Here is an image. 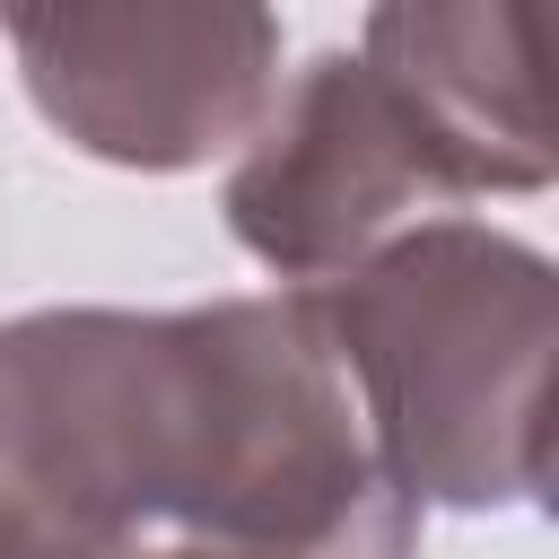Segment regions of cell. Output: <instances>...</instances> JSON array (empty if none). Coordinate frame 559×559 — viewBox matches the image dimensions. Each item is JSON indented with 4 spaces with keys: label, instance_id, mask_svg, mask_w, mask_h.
Wrapping results in <instances>:
<instances>
[{
    "label": "cell",
    "instance_id": "1",
    "mask_svg": "<svg viewBox=\"0 0 559 559\" xmlns=\"http://www.w3.org/2000/svg\"><path fill=\"white\" fill-rule=\"evenodd\" d=\"M550 183L533 9H376L358 52H323L227 183V227L288 280H341L402 218L463 192Z\"/></svg>",
    "mask_w": 559,
    "mask_h": 559
},
{
    "label": "cell",
    "instance_id": "2",
    "mask_svg": "<svg viewBox=\"0 0 559 559\" xmlns=\"http://www.w3.org/2000/svg\"><path fill=\"white\" fill-rule=\"evenodd\" d=\"M314 323L402 498L524 507L542 489L550 262L472 218H428L323 280Z\"/></svg>",
    "mask_w": 559,
    "mask_h": 559
},
{
    "label": "cell",
    "instance_id": "3",
    "mask_svg": "<svg viewBox=\"0 0 559 559\" xmlns=\"http://www.w3.org/2000/svg\"><path fill=\"white\" fill-rule=\"evenodd\" d=\"M35 105L114 166H201L245 140L280 87L262 9H9Z\"/></svg>",
    "mask_w": 559,
    "mask_h": 559
}]
</instances>
